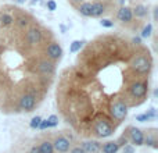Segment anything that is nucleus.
Instances as JSON below:
<instances>
[{
  "mask_svg": "<svg viewBox=\"0 0 158 153\" xmlns=\"http://www.w3.org/2000/svg\"><path fill=\"white\" fill-rule=\"evenodd\" d=\"M94 134L98 138H108L114 134L112 125L107 118H100L94 123Z\"/></svg>",
  "mask_w": 158,
  "mask_h": 153,
  "instance_id": "nucleus-1",
  "label": "nucleus"
},
{
  "mask_svg": "<svg viewBox=\"0 0 158 153\" xmlns=\"http://www.w3.org/2000/svg\"><path fill=\"white\" fill-rule=\"evenodd\" d=\"M132 67H133V70L136 72H139V74H146V72L150 71L151 63H150V60H148L147 57H143V56H140V57H136L133 60V63H132Z\"/></svg>",
  "mask_w": 158,
  "mask_h": 153,
  "instance_id": "nucleus-2",
  "label": "nucleus"
},
{
  "mask_svg": "<svg viewBox=\"0 0 158 153\" xmlns=\"http://www.w3.org/2000/svg\"><path fill=\"white\" fill-rule=\"evenodd\" d=\"M111 114L115 120L118 121H122L123 118L128 116V107L123 102H117V103L112 104L111 107Z\"/></svg>",
  "mask_w": 158,
  "mask_h": 153,
  "instance_id": "nucleus-3",
  "label": "nucleus"
},
{
  "mask_svg": "<svg viewBox=\"0 0 158 153\" xmlns=\"http://www.w3.org/2000/svg\"><path fill=\"white\" fill-rule=\"evenodd\" d=\"M129 139L133 145L136 146H143L144 145V132L142 129L136 128V127H129Z\"/></svg>",
  "mask_w": 158,
  "mask_h": 153,
  "instance_id": "nucleus-4",
  "label": "nucleus"
},
{
  "mask_svg": "<svg viewBox=\"0 0 158 153\" xmlns=\"http://www.w3.org/2000/svg\"><path fill=\"white\" fill-rule=\"evenodd\" d=\"M52 143H53V148H54V152H58V153H67L71 149V142L65 137H57Z\"/></svg>",
  "mask_w": 158,
  "mask_h": 153,
  "instance_id": "nucleus-5",
  "label": "nucleus"
},
{
  "mask_svg": "<svg viewBox=\"0 0 158 153\" xmlns=\"http://www.w3.org/2000/svg\"><path fill=\"white\" fill-rule=\"evenodd\" d=\"M35 104H36V99L31 93H27V95H24L19 99V109L24 110V111H32Z\"/></svg>",
  "mask_w": 158,
  "mask_h": 153,
  "instance_id": "nucleus-6",
  "label": "nucleus"
},
{
  "mask_svg": "<svg viewBox=\"0 0 158 153\" xmlns=\"http://www.w3.org/2000/svg\"><path fill=\"white\" fill-rule=\"evenodd\" d=\"M129 90H131V95L135 98H144L146 92H147V85L143 82H135L131 85Z\"/></svg>",
  "mask_w": 158,
  "mask_h": 153,
  "instance_id": "nucleus-7",
  "label": "nucleus"
},
{
  "mask_svg": "<svg viewBox=\"0 0 158 153\" xmlns=\"http://www.w3.org/2000/svg\"><path fill=\"white\" fill-rule=\"evenodd\" d=\"M81 148L86 153H101V143L98 141H85Z\"/></svg>",
  "mask_w": 158,
  "mask_h": 153,
  "instance_id": "nucleus-8",
  "label": "nucleus"
},
{
  "mask_svg": "<svg viewBox=\"0 0 158 153\" xmlns=\"http://www.w3.org/2000/svg\"><path fill=\"white\" fill-rule=\"evenodd\" d=\"M47 56H49L52 60H58V59L63 56V47L58 43H50L47 46Z\"/></svg>",
  "mask_w": 158,
  "mask_h": 153,
  "instance_id": "nucleus-9",
  "label": "nucleus"
},
{
  "mask_svg": "<svg viewBox=\"0 0 158 153\" xmlns=\"http://www.w3.org/2000/svg\"><path fill=\"white\" fill-rule=\"evenodd\" d=\"M27 41L29 42L31 45L40 43V41H42V32L39 29H36V28H31V29L27 32Z\"/></svg>",
  "mask_w": 158,
  "mask_h": 153,
  "instance_id": "nucleus-10",
  "label": "nucleus"
},
{
  "mask_svg": "<svg viewBox=\"0 0 158 153\" xmlns=\"http://www.w3.org/2000/svg\"><path fill=\"white\" fill-rule=\"evenodd\" d=\"M118 20L122 22H131L132 18H133V13H132V10L129 7H121L119 10H118Z\"/></svg>",
  "mask_w": 158,
  "mask_h": 153,
  "instance_id": "nucleus-11",
  "label": "nucleus"
},
{
  "mask_svg": "<svg viewBox=\"0 0 158 153\" xmlns=\"http://www.w3.org/2000/svg\"><path fill=\"white\" fill-rule=\"evenodd\" d=\"M39 71L42 72V74L44 75H52L53 72H54V64L52 63V61H47V60H43L39 63Z\"/></svg>",
  "mask_w": 158,
  "mask_h": 153,
  "instance_id": "nucleus-12",
  "label": "nucleus"
},
{
  "mask_svg": "<svg viewBox=\"0 0 158 153\" xmlns=\"http://www.w3.org/2000/svg\"><path fill=\"white\" fill-rule=\"evenodd\" d=\"M121 146L118 145L117 141H108L104 145H101V152L103 153H118Z\"/></svg>",
  "mask_w": 158,
  "mask_h": 153,
  "instance_id": "nucleus-13",
  "label": "nucleus"
},
{
  "mask_svg": "<svg viewBox=\"0 0 158 153\" xmlns=\"http://www.w3.org/2000/svg\"><path fill=\"white\" fill-rule=\"evenodd\" d=\"M38 148L40 153H54V148H53V143L50 141H43Z\"/></svg>",
  "mask_w": 158,
  "mask_h": 153,
  "instance_id": "nucleus-14",
  "label": "nucleus"
},
{
  "mask_svg": "<svg viewBox=\"0 0 158 153\" xmlns=\"http://www.w3.org/2000/svg\"><path fill=\"white\" fill-rule=\"evenodd\" d=\"M104 13V4L100 2L92 4V17H100Z\"/></svg>",
  "mask_w": 158,
  "mask_h": 153,
  "instance_id": "nucleus-15",
  "label": "nucleus"
},
{
  "mask_svg": "<svg viewBox=\"0 0 158 153\" xmlns=\"http://www.w3.org/2000/svg\"><path fill=\"white\" fill-rule=\"evenodd\" d=\"M79 13L85 17H92V3H83L79 7Z\"/></svg>",
  "mask_w": 158,
  "mask_h": 153,
  "instance_id": "nucleus-16",
  "label": "nucleus"
},
{
  "mask_svg": "<svg viewBox=\"0 0 158 153\" xmlns=\"http://www.w3.org/2000/svg\"><path fill=\"white\" fill-rule=\"evenodd\" d=\"M144 145L151 146V148L157 149L158 145H157V138H156V135H150V134H148L147 137L144 135Z\"/></svg>",
  "mask_w": 158,
  "mask_h": 153,
  "instance_id": "nucleus-17",
  "label": "nucleus"
},
{
  "mask_svg": "<svg viewBox=\"0 0 158 153\" xmlns=\"http://www.w3.org/2000/svg\"><path fill=\"white\" fill-rule=\"evenodd\" d=\"M132 13H135V15L139 17V18H143V17H146V14H147V8L143 4H139L135 7V10L132 11Z\"/></svg>",
  "mask_w": 158,
  "mask_h": 153,
  "instance_id": "nucleus-18",
  "label": "nucleus"
},
{
  "mask_svg": "<svg viewBox=\"0 0 158 153\" xmlns=\"http://www.w3.org/2000/svg\"><path fill=\"white\" fill-rule=\"evenodd\" d=\"M83 43H85L83 41H74V42L71 43V46H69V52H71V53L79 52V50L83 47Z\"/></svg>",
  "mask_w": 158,
  "mask_h": 153,
  "instance_id": "nucleus-19",
  "label": "nucleus"
},
{
  "mask_svg": "<svg viewBox=\"0 0 158 153\" xmlns=\"http://www.w3.org/2000/svg\"><path fill=\"white\" fill-rule=\"evenodd\" d=\"M0 22H2V25H10L14 22V18L10 14H3V15L0 17Z\"/></svg>",
  "mask_w": 158,
  "mask_h": 153,
  "instance_id": "nucleus-20",
  "label": "nucleus"
},
{
  "mask_svg": "<svg viewBox=\"0 0 158 153\" xmlns=\"http://www.w3.org/2000/svg\"><path fill=\"white\" fill-rule=\"evenodd\" d=\"M151 32H153V25L147 24L144 28H143V31H142V38H150Z\"/></svg>",
  "mask_w": 158,
  "mask_h": 153,
  "instance_id": "nucleus-21",
  "label": "nucleus"
},
{
  "mask_svg": "<svg viewBox=\"0 0 158 153\" xmlns=\"http://www.w3.org/2000/svg\"><path fill=\"white\" fill-rule=\"evenodd\" d=\"M40 121H42V117L36 116V117H33L32 120H31L29 127H31V128H33V129H39V125H40Z\"/></svg>",
  "mask_w": 158,
  "mask_h": 153,
  "instance_id": "nucleus-22",
  "label": "nucleus"
},
{
  "mask_svg": "<svg viewBox=\"0 0 158 153\" xmlns=\"http://www.w3.org/2000/svg\"><path fill=\"white\" fill-rule=\"evenodd\" d=\"M47 124H49V128H54V127L58 125V118L57 116H50L49 118H47Z\"/></svg>",
  "mask_w": 158,
  "mask_h": 153,
  "instance_id": "nucleus-23",
  "label": "nucleus"
},
{
  "mask_svg": "<svg viewBox=\"0 0 158 153\" xmlns=\"http://www.w3.org/2000/svg\"><path fill=\"white\" fill-rule=\"evenodd\" d=\"M136 152V149H135L133 145H131V143H125V145L122 146V153H135Z\"/></svg>",
  "mask_w": 158,
  "mask_h": 153,
  "instance_id": "nucleus-24",
  "label": "nucleus"
},
{
  "mask_svg": "<svg viewBox=\"0 0 158 153\" xmlns=\"http://www.w3.org/2000/svg\"><path fill=\"white\" fill-rule=\"evenodd\" d=\"M148 120H151V118L148 117L147 113H144V114H139V116H136V121H140V123H144V121H148Z\"/></svg>",
  "mask_w": 158,
  "mask_h": 153,
  "instance_id": "nucleus-25",
  "label": "nucleus"
},
{
  "mask_svg": "<svg viewBox=\"0 0 158 153\" xmlns=\"http://www.w3.org/2000/svg\"><path fill=\"white\" fill-rule=\"evenodd\" d=\"M100 24H101V27H106V28H112L114 27V22L110 21V20H101Z\"/></svg>",
  "mask_w": 158,
  "mask_h": 153,
  "instance_id": "nucleus-26",
  "label": "nucleus"
},
{
  "mask_svg": "<svg viewBox=\"0 0 158 153\" xmlns=\"http://www.w3.org/2000/svg\"><path fill=\"white\" fill-rule=\"evenodd\" d=\"M56 8H57V3H56L54 0H49V2H47V10L54 11Z\"/></svg>",
  "mask_w": 158,
  "mask_h": 153,
  "instance_id": "nucleus-27",
  "label": "nucleus"
},
{
  "mask_svg": "<svg viewBox=\"0 0 158 153\" xmlns=\"http://www.w3.org/2000/svg\"><path fill=\"white\" fill-rule=\"evenodd\" d=\"M69 153H86L81 146H74V148L69 149Z\"/></svg>",
  "mask_w": 158,
  "mask_h": 153,
  "instance_id": "nucleus-28",
  "label": "nucleus"
},
{
  "mask_svg": "<svg viewBox=\"0 0 158 153\" xmlns=\"http://www.w3.org/2000/svg\"><path fill=\"white\" fill-rule=\"evenodd\" d=\"M49 128V124H47V120H42L40 125H39V129H47Z\"/></svg>",
  "mask_w": 158,
  "mask_h": 153,
  "instance_id": "nucleus-29",
  "label": "nucleus"
},
{
  "mask_svg": "<svg viewBox=\"0 0 158 153\" xmlns=\"http://www.w3.org/2000/svg\"><path fill=\"white\" fill-rule=\"evenodd\" d=\"M17 21H18V25H19V27H25V25L28 24L27 18H22V17H19V18L17 20Z\"/></svg>",
  "mask_w": 158,
  "mask_h": 153,
  "instance_id": "nucleus-30",
  "label": "nucleus"
},
{
  "mask_svg": "<svg viewBox=\"0 0 158 153\" xmlns=\"http://www.w3.org/2000/svg\"><path fill=\"white\" fill-rule=\"evenodd\" d=\"M29 153H40V152H39L38 146H32V148H31V151H29Z\"/></svg>",
  "mask_w": 158,
  "mask_h": 153,
  "instance_id": "nucleus-31",
  "label": "nucleus"
},
{
  "mask_svg": "<svg viewBox=\"0 0 158 153\" xmlns=\"http://www.w3.org/2000/svg\"><path fill=\"white\" fill-rule=\"evenodd\" d=\"M133 42H135L136 45H139V43H140V38H133Z\"/></svg>",
  "mask_w": 158,
  "mask_h": 153,
  "instance_id": "nucleus-32",
  "label": "nucleus"
},
{
  "mask_svg": "<svg viewBox=\"0 0 158 153\" xmlns=\"http://www.w3.org/2000/svg\"><path fill=\"white\" fill-rule=\"evenodd\" d=\"M15 2L18 3V4H22V3H25V2H27V0H15Z\"/></svg>",
  "mask_w": 158,
  "mask_h": 153,
  "instance_id": "nucleus-33",
  "label": "nucleus"
},
{
  "mask_svg": "<svg viewBox=\"0 0 158 153\" xmlns=\"http://www.w3.org/2000/svg\"><path fill=\"white\" fill-rule=\"evenodd\" d=\"M72 2H75V3H77V2H82V0H72Z\"/></svg>",
  "mask_w": 158,
  "mask_h": 153,
  "instance_id": "nucleus-34",
  "label": "nucleus"
}]
</instances>
